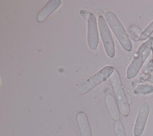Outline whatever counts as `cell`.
<instances>
[{"instance_id": "cell-3", "label": "cell", "mask_w": 153, "mask_h": 136, "mask_svg": "<svg viewBox=\"0 0 153 136\" xmlns=\"http://www.w3.org/2000/svg\"><path fill=\"white\" fill-rule=\"evenodd\" d=\"M109 80L121 114L124 116H128L130 111V107L122 86L120 75L115 68L109 77Z\"/></svg>"}, {"instance_id": "cell-4", "label": "cell", "mask_w": 153, "mask_h": 136, "mask_svg": "<svg viewBox=\"0 0 153 136\" xmlns=\"http://www.w3.org/2000/svg\"><path fill=\"white\" fill-rule=\"evenodd\" d=\"M114 69V68L112 66H106L102 68L97 72L79 85L77 89L78 94L79 95H85L97 86L106 80L112 74Z\"/></svg>"}, {"instance_id": "cell-13", "label": "cell", "mask_w": 153, "mask_h": 136, "mask_svg": "<svg viewBox=\"0 0 153 136\" xmlns=\"http://www.w3.org/2000/svg\"><path fill=\"white\" fill-rule=\"evenodd\" d=\"M114 132L115 136H126L125 130L120 121H116L114 124Z\"/></svg>"}, {"instance_id": "cell-11", "label": "cell", "mask_w": 153, "mask_h": 136, "mask_svg": "<svg viewBox=\"0 0 153 136\" xmlns=\"http://www.w3.org/2000/svg\"><path fill=\"white\" fill-rule=\"evenodd\" d=\"M136 95H145L153 92V86L150 84H140L133 90Z\"/></svg>"}, {"instance_id": "cell-2", "label": "cell", "mask_w": 153, "mask_h": 136, "mask_svg": "<svg viewBox=\"0 0 153 136\" xmlns=\"http://www.w3.org/2000/svg\"><path fill=\"white\" fill-rule=\"evenodd\" d=\"M152 41L153 38L151 37L140 46L133 61L127 69L126 74L127 78H133L137 74L152 50Z\"/></svg>"}, {"instance_id": "cell-8", "label": "cell", "mask_w": 153, "mask_h": 136, "mask_svg": "<svg viewBox=\"0 0 153 136\" xmlns=\"http://www.w3.org/2000/svg\"><path fill=\"white\" fill-rule=\"evenodd\" d=\"M62 2L60 0H50L41 10L36 16V20L39 23L44 22L54 11L60 5Z\"/></svg>"}, {"instance_id": "cell-6", "label": "cell", "mask_w": 153, "mask_h": 136, "mask_svg": "<svg viewBox=\"0 0 153 136\" xmlns=\"http://www.w3.org/2000/svg\"><path fill=\"white\" fill-rule=\"evenodd\" d=\"M99 43V35L95 16L90 13L87 19V44L90 49L96 50Z\"/></svg>"}, {"instance_id": "cell-7", "label": "cell", "mask_w": 153, "mask_h": 136, "mask_svg": "<svg viewBox=\"0 0 153 136\" xmlns=\"http://www.w3.org/2000/svg\"><path fill=\"white\" fill-rule=\"evenodd\" d=\"M149 112V106L148 104L144 103L139 108L136 117L133 134L134 136H140L142 134Z\"/></svg>"}, {"instance_id": "cell-12", "label": "cell", "mask_w": 153, "mask_h": 136, "mask_svg": "<svg viewBox=\"0 0 153 136\" xmlns=\"http://www.w3.org/2000/svg\"><path fill=\"white\" fill-rule=\"evenodd\" d=\"M153 34V21L146 27V28L142 31V34L139 36L140 40H145L147 39L151 34Z\"/></svg>"}, {"instance_id": "cell-17", "label": "cell", "mask_w": 153, "mask_h": 136, "mask_svg": "<svg viewBox=\"0 0 153 136\" xmlns=\"http://www.w3.org/2000/svg\"><path fill=\"white\" fill-rule=\"evenodd\" d=\"M151 37L153 38V34H152ZM151 49H152V52H153V41H152V47H151Z\"/></svg>"}, {"instance_id": "cell-14", "label": "cell", "mask_w": 153, "mask_h": 136, "mask_svg": "<svg viewBox=\"0 0 153 136\" xmlns=\"http://www.w3.org/2000/svg\"><path fill=\"white\" fill-rule=\"evenodd\" d=\"M127 31H128V34H129L130 37H131V38L132 40H133L135 41H137L140 40H139V35L136 32H135L134 31H133L130 28H128Z\"/></svg>"}, {"instance_id": "cell-9", "label": "cell", "mask_w": 153, "mask_h": 136, "mask_svg": "<svg viewBox=\"0 0 153 136\" xmlns=\"http://www.w3.org/2000/svg\"><path fill=\"white\" fill-rule=\"evenodd\" d=\"M76 122L81 136H92L91 130L87 117L84 112L79 111L77 114Z\"/></svg>"}, {"instance_id": "cell-10", "label": "cell", "mask_w": 153, "mask_h": 136, "mask_svg": "<svg viewBox=\"0 0 153 136\" xmlns=\"http://www.w3.org/2000/svg\"><path fill=\"white\" fill-rule=\"evenodd\" d=\"M105 104L109 114L112 119L115 121H118L120 118V112L115 99L112 95L108 94L106 96Z\"/></svg>"}, {"instance_id": "cell-1", "label": "cell", "mask_w": 153, "mask_h": 136, "mask_svg": "<svg viewBox=\"0 0 153 136\" xmlns=\"http://www.w3.org/2000/svg\"><path fill=\"white\" fill-rule=\"evenodd\" d=\"M105 17L110 28L123 49L127 52L131 51L132 49L131 42L116 14L111 11H108L105 13Z\"/></svg>"}, {"instance_id": "cell-15", "label": "cell", "mask_w": 153, "mask_h": 136, "mask_svg": "<svg viewBox=\"0 0 153 136\" xmlns=\"http://www.w3.org/2000/svg\"><path fill=\"white\" fill-rule=\"evenodd\" d=\"M129 28H130V29H131L133 31H134L135 32H136L139 36L140 35V34H141L142 32V31L137 26H136V25H131V26H130Z\"/></svg>"}, {"instance_id": "cell-16", "label": "cell", "mask_w": 153, "mask_h": 136, "mask_svg": "<svg viewBox=\"0 0 153 136\" xmlns=\"http://www.w3.org/2000/svg\"><path fill=\"white\" fill-rule=\"evenodd\" d=\"M90 12H88V11H87L85 10H82L80 11V14L85 19H88L89 15H90Z\"/></svg>"}, {"instance_id": "cell-5", "label": "cell", "mask_w": 153, "mask_h": 136, "mask_svg": "<svg viewBox=\"0 0 153 136\" xmlns=\"http://www.w3.org/2000/svg\"><path fill=\"white\" fill-rule=\"evenodd\" d=\"M98 25L105 50L109 57L113 58L115 53L114 43L107 23L102 16L98 17Z\"/></svg>"}]
</instances>
